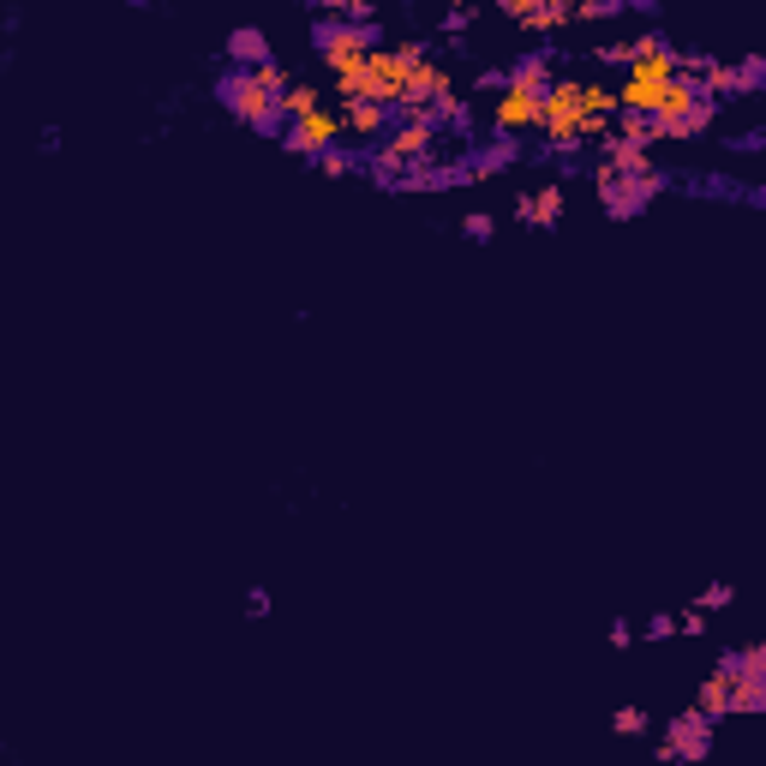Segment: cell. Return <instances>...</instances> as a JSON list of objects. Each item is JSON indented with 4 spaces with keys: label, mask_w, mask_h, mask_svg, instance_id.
Wrapping results in <instances>:
<instances>
[{
    "label": "cell",
    "mask_w": 766,
    "mask_h": 766,
    "mask_svg": "<svg viewBox=\"0 0 766 766\" xmlns=\"http://www.w3.org/2000/svg\"><path fill=\"white\" fill-rule=\"evenodd\" d=\"M437 138H444V126H437V114H432V108L395 114L390 138H383L377 151H372V180H377V186H390V180H402V174L414 168V162H432Z\"/></svg>",
    "instance_id": "obj_1"
},
{
    "label": "cell",
    "mask_w": 766,
    "mask_h": 766,
    "mask_svg": "<svg viewBox=\"0 0 766 766\" xmlns=\"http://www.w3.org/2000/svg\"><path fill=\"white\" fill-rule=\"evenodd\" d=\"M216 96H222V108H228L240 126H252V132H276V138H282V126H288L282 96H276V91H263L252 66H234V72H222V79H216Z\"/></svg>",
    "instance_id": "obj_2"
},
{
    "label": "cell",
    "mask_w": 766,
    "mask_h": 766,
    "mask_svg": "<svg viewBox=\"0 0 766 766\" xmlns=\"http://www.w3.org/2000/svg\"><path fill=\"white\" fill-rule=\"evenodd\" d=\"M581 121H587V84H574V79H557L551 91H545V151H557V156H574L581 151Z\"/></svg>",
    "instance_id": "obj_3"
},
{
    "label": "cell",
    "mask_w": 766,
    "mask_h": 766,
    "mask_svg": "<svg viewBox=\"0 0 766 766\" xmlns=\"http://www.w3.org/2000/svg\"><path fill=\"white\" fill-rule=\"evenodd\" d=\"M593 186H599V204H605V216H617V222H623V216H641L646 204L659 198V192H665V174H617L605 156L593 162Z\"/></svg>",
    "instance_id": "obj_4"
},
{
    "label": "cell",
    "mask_w": 766,
    "mask_h": 766,
    "mask_svg": "<svg viewBox=\"0 0 766 766\" xmlns=\"http://www.w3.org/2000/svg\"><path fill=\"white\" fill-rule=\"evenodd\" d=\"M372 49H377L372 24H353V19H323L318 24V54H323V66H330V72L360 66Z\"/></svg>",
    "instance_id": "obj_5"
},
{
    "label": "cell",
    "mask_w": 766,
    "mask_h": 766,
    "mask_svg": "<svg viewBox=\"0 0 766 766\" xmlns=\"http://www.w3.org/2000/svg\"><path fill=\"white\" fill-rule=\"evenodd\" d=\"M348 132V121H342V108H312V114H300V121H288L282 126V144H288V156H323V151H335V138Z\"/></svg>",
    "instance_id": "obj_6"
},
{
    "label": "cell",
    "mask_w": 766,
    "mask_h": 766,
    "mask_svg": "<svg viewBox=\"0 0 766 766\" xmlns=\"http://www.w3.org/2000/svg\"><path fill=\"white\" fill-rule=\"evenodd\" d=\"M706 748H713V718L701 713V706H689L683 718H671V736L659 743V760H706Z\"/></svg>",
    "instance_id": "obj_7"
},
{
    "label": "cell",
    "mask_w": 766,
    "mask_h": 766,
    "mask_svg": "<svg viewBox=\"0 0 766 766\" xmlns=\"http://www.w3.org/2000/svg\"><path fill=\"white\" fill-rule=\"evenodd\" d=\"M545 121V96H527V91H515V84H504L491 102V126H497V138H515V132H539Z\"/></svg>",
    "instance_id": "obj_8"
},
{
    "label": "cell",
    "mask_w": 766,
    "mask_h": 766,
    "mask_svg": "<svg viewBox=\"0 0 766 766\" xmlns=\"http://www.w3.org/2000/svg\"><path fill=\"white\" fill-rule=\"evenodd\" d=\"M455 91V79H449V66L444 61H432V54H425V61L414 66V79H407V102L395 114H414V108H432L437 96H449Z\"/></svg>",
    "instance_id": "obj_9"
},
{
    "label": "cell",
    "mask_w": 766,
    "mask_h": 766,
    "mask_svg": "<svg viewBox=\"0 0 766 766\" xmlns=\"http://www.w3.org/2000/svg\"><path fill=\"white\" fill-rule=\"evenodd\" d=\"M563 204H569L563 186H539V192H521V198H515V216H521L527 228H557L563 222Z\"/></svg>",
    "instance_id": "obj_10"
},
{
    "label": "cell",
    "mask_w": 766,
    "mask_h": 766,
    "mask_svg": "<svg viewBox=\"0 0 766 766\" xmlns=\"http://www.w3.org/2000/svg\"><path fill=\"white\" fill-rule=\"evenodd\" d=\"M718 121V102H695L683 114H659V144H683V138H701L706 126Z\"/></svg>",
    "instance_id": "obj_11"
},
{
    "label": "cell",
    "mask_w": 766,
    "mask_h": 766,
    "mask_svg": "<svg viewBox=\"0 0 766 766\" xmlns=\"http://www.w3.org/2000/svg\"><path fill=\"white\" fill-rule=\"evenodd\" d=\"M342 121H348L353 138H390L395 108H390V102H348V108H342Z\"/></svg>",
    "instance_id": "obj_12"
},
{
    "label": "cell",
    "mask_w": 766,
    "mask_h": 766,
    "mask_svg": "<svg viewBox=\"0 0 766 766\" xmlns=\"http://www.w3.org/2000/svg\"><path fill=\"white\" fill-rule=\"evenodd\" d=\"M766 713V671H731V718Z\"/></svg>",
    "instance_id": "obj_13"
},
{
    "label": "cell",
    "mask_w": 766,
    "mask_h": 766,
    "mask_svg": "<svg viewBox=\"0 0 766 766\" xmlns=\"http://www.w3.org/2000/svg\"><path fill=\"white\" fill-rule=\"evenodd\" d=\"M695 706H701L706 718H713V725H718V718H731V665H718L713 676H706L701 695H695Z\"/></svg>",
    "instance_id": "obj_14"
},
{
    "label": "cell",
    "mask_w": 766,
    "mask_h": 766,
    "mask_svg": "<svg viewBox=\"0 0 766 766\" xmlns=\"http://www.w3.org/2000/svg\"><path fill=\"white\" fill-rule=\"evenodd\" d=\"M509 84H515V91H527V96H545L557 84V72L545 66V54H527V61L509 66Z\"/></svg>",
    "instance_id": "obj_15"
},
{
    "label": "cell",
    "mask_w": 766,
    "mask_h": 766,
    "mask_svg": "<svg viewBox=\"0 0 766 766\" xmlns=\"http://www.w3.org/2000/svg\"><path fill=\"white\" fill-rule=\"evenodd\" d=\"M228 61L234 66H263V61H270V37L252 31V24H246V31H234L228 37Z\"/></svg>",
    "instance_id": "obj_16"
},
{
    "label": "cell",
    "mask_w": 766,
    "mask_h": 766,
    "mask_svg": "<svg viewBox=\"0 0 766 766\" xmlns=\"http://www.w3.org/2000/svg\"><path fill=\"white\" fill-rule=\"evenodd\" d=\"M701 96H706V102H725V96H736V66L706 61V66H701Z\"/></svg>",
    "instance_id": "obj_17"
},
{
    "label": "cell",
    "mask_w": 766,
    "mask_h": 766,
    "mask_svg": "<svg viewBox=\"0 0 766 766\" xmlns=\"http://www.w3.org/2000/svg\"><path fill=\"white\" fill-rule=\"evenodd\" d=\"M617 138H629V144H659V114L623 108V121H617Z\"/></svg>",
    "instance_id": "obj_18"
},
{
    "label": "cell",
    "mask_w": 766,
    "mask_h": 766,
    "mask_svg": "<svg viewBox=\"0 0 766 766\" xmlns=\"http://www.w3.org/2000/svg\"><path fill=\"white\" fill-rule=\"evenodd\" d=\"M312 108H323V91H312V84H288V91H282V114H288V121H300V114H312Z\"/></svg>",
    "instance_id": "obj_19"
},
{
    "label": "cell",
    "mask_w": 766,
    "mask_h": 766,
    "mask_svg": "<svg viewBox=\"0 0 766 766\" xmlns=\"http://www.w3.org/2000/svg\"><path fill=\"white\" fill-rule=\"evenodd\" d=\"M432 114H437V126H467V102L455 96V91H449V96H437V102H432Z\"/></svg>",
    "instance_id": "obj_20"
},
{
    "label": "cell",
    "mask_w": 766,
    "mask_h": 766,
    "mask_svg": "<svg viewBox=\"0 0 766 766\" xmlns=\"http://www.w3.org/2000/svg\"><path fill=\"white\" fill-rule=\"evenodd\" d=\"M587 114H623V102H617V91H605V84H587Z\"/></svg>",
    "instance_id": "obj_21"
},
{
    "label": "cell",
    "mask_w": 766,
    "mask_h": 766,
    "mask_svg": "<svg viewBox=\"0 0 766 766\" xmlns=\"http://www.w3.org/2000/svg\"><path fill=\"white\" fill-rule=\"evenodd\" d=\"M611 731H617V736H641V731H646V713H641V706H617V713H611Z\"/></svg>",
    "instance_id": "obj_22"
},
{
    "label": "cell",
    "mask_w": 766,
    "mask_h": 766,
    "mask_svg": "<svg viewBox=\"0 0 766 766\" xmlns=\"http://www.w3.org/2000/svg\"><path fill=\"white\" fill-rule=\"evenodd\" d=\"M252 72H258V84H263V91H276V96L288 91V66L276 61V54H270V61H263V66H252Z\"/></svg>",
    "instance_id": "obj_23"
},
{
    "label": "cell",
    "mask_w": 766,
    "mask_h": 766,
    "mask_svg": "<svg viewBox=\"0 0 766 766\" xmlns=\"http://www.w3.org/2000/svg\"><path fill=\"white\" fill-rule=\"evenodd\" d=\"M629 0H581V7H574V24L581 19H611V12H623Z\"/></svg>",
    "instance_id": "obj_24"
},
{
    "label": "cell",
    "mask_w": 766,
    "mask_h": 766,
    "mask_svg": "<svg viewBox=\"0 0 766 766\" xmlns=\"http://www.w3.org/2000/svg\"><path fill=\"white\" fill-rule=\"evenodd\" d=\"M760 84H766V61H743V66H736V96L760 91Z\"/></svg>",
    "instance_id": "obj_25"
},
{
    "label": "cell",
    "mask_w": 766,
    "mask_h": 766,
    "mask_svg": "<svg viewBox=\"0 0 766 766\" xmlns=\"http://www.w3.org/2000/svg\"><path fill=\"white\" fill-rule=\"evenodd\" d=\"M318 168L330 174V180H342V174H353V156H348V151H323V156H318Z\"/></svg>",
    "instance_id": "obj_26"
},
{
    "label": "cell",
    "mask_w": 766,
    "mask_h": 766,
    "mask_svg": "<svg viewBox=\"0 0 766 766\" xmlns=\"http://www.w3.org/2000/svg\"><path fill=\"white\" fill-rule=\"evenodd\" d=\"M462 234H467V240H491V234H497V222H491V216H462Z\"/></svg>",
    "instance_id": "obj_27"
},
{
    "label": "cell",
    "mask_w": 766,
    "mask_h": 766,
    "mask_svg": "<svg viewBox=\"0 0 766 766\" xmlns=\"http://www.w3.org/2000/svg\"><path fill=\"white\" fill-rule=\"evenodd\" d=\"M676 623H683V635H706V629H713V623H706V605H689Z\"/></svg>",
    "instance_id": "obj_28"
},
{
    "label": "cell",
    "mask_w": 766,
    "mask_h": 766,
    "mask_svg": "<svg viewBox=\"0 0 766 766\" xmlns=\"http://www.w3.org/2000/svg\"><path fill=\"white\" fill-rule=\"evenodd\" d=\"M701 605H706V611H725V605H731V587H725V581H718V587H706V593H701Z\"/></svg>",
    "instance_id": "obj_29"
},
{
    "label": "cell",
    "mask_w": 766,
    "mask_h": 766,
    "mask_svg": "<svg viewBox=\"0 0 766 766\" xmlns=\"http://www.w3.org/2000/svg\"><path fill=\"white\" fill-rule=\"evenodd\" d=\"M676 629H683V623H676V617L665 611V617H653V623H646V635H653V641H665V635H676Z\"/></svg>",
    "instance_id": "obj_30"
},
{
    "label": "cell",
    "mask_w": 766,
    "mask_h": 766,
    "mask_svg": "<svg viewBox=\"0 0 766 766\" xmlns=\"http://www.w3.org/2000/svg\"><path fill=\"white\" fill-rule=\"evenodd\" d=\"M545 7H557V12H569V19H574V7H581V0H545Z\"/></svg>",
    "instance_id": "obj_31"
},
{
    "label": "cell",
    "mask_w": 766,
    "mask_h": 766,
    "mask_svg": "<svg viewBox=\"0 0 766 766\" xmlns=\"http://www.w3.org/2000/svg\"><path fill=\"white\" fill-rule=\"evenodd\" d=\"M462 7H474V12H479V7H485V0H462Z\"/></svg>",
    "instance_id": "obj_32"
}]
</instances>
